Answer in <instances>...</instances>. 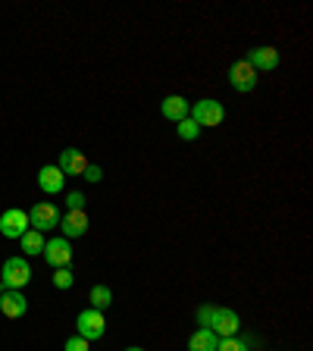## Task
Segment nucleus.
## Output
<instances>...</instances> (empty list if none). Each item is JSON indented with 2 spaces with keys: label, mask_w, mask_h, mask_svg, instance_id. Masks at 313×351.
I'll use <instances>...</instances> for the list:
<instances>
[{
  "label": "nucleus",
  "mask_w": 313,
  "mask_h": 351,
  "mask_svg": "<svg viewBox=\"0 0 313 351\" xmlns=\"http://www.w3.org/2000/svg\"><path fill=\"white\" fill-rule=\"evenodd\" d=\"M257 69L248 63V60H238V63L229 69V82H232V88L238 91V95H245V91H254L257 88Z\"/></svg>",
  "instance_id": "39448f33"
},
{
  "label": "nucleus",
  "mask_w": 313,
  "mask_h": 351,
  "mask_svg": "<svg viewBox=\"0 0 313 351\" xmlns=\"http://www.w3.org/2000/svg\"><path fill=\"white\" fill-rule=\"evenodd\" d=\"M38 185H41V191H47V195H60L66 185V176L60 173V167H41Z\"/></svg>",
  "instance_id": "ddd939ff"
},
{
  "label": "nucleus",
  "mask_w": 313,
  "mask_h": 351,
  "mask_svg": "<svg viewBox=\"0 0 313 351\" xmlns=\"http://www.w3.org/2000/svg\"><path fill=\"white\" fill-rule=\"evenodd\" d=\"M88 298H91V307H95V311H103V307H110V301H113V292H110L107 285H95Z\"/></svg>",
  "instance_id": "f3484780"
},
{
  "label": "nucleus",
  "mask_w": 313,
  "mask_h": 351,
  "mask_svg": "<svg viewBox=\"0 0 313 351\" xmlns=\"http://www.w3.org/2000/svg\"><path fill=\"white\" fill-rule=\"evenodd\" d=\"M216 351H248V345L245 342H238V339H219V348Z\"/></svg>",
  "instance_id": "aec40b11"
},
{
  "label": "nucleus",
  "mask_w": 313,
  "mask_h": 351,
  "mask_svg": "<svg viewBox=\"0 0 313 351\" xmlns=\"http://www.w3.org/2000/svg\"><path fill=\"white\" fill-rule=\"evenodd\" d=\"M195 119L197 125H219L223 119H226V110H223V104L219 101H197L195 104Z\"/></svg>",
  "instance_id": "0eeeda50"
},
{
  "label": "nucleus",
  "mask_w": 313,
  "mask_h": 351,
  "mask_svg": "<svg viewBox=\"0 0 313 351\" xmlns=\"http://www.w3.org/2000/svg\"><path fill=\"white\" fill-rule=\"evenodd\" d=\"M19 245H22V251H25V254H41L47 241H44V232H38V229H29V232L19 239Z\"/></svg>",
  "instance_id": "dca6fc26"
},
{
  "label": "nucleus",
  "mask_w": 313,
  "mask_h": 351,
  "mask_svg": "<svg viewBox=\"0 0 313 351\" xmlns=\"http://www.w3.org/2000/svg\"><path fill=\"white\" fill-rule=\"evenodd\" d=\"M210 332H216L219 339H232L235 332L241 329V320L235 311H229V307H210V317H207V326Z\"/></svg>",
  "instance_id": "f257e3e1"
},
{
  "label": "nucleus",
  "mask_w": 313,
  "mask_h": 351,
  "mask_svg": "<svg viewBox=\"0 0 313 351\" xmlns=\"http://www.w3.org/2000/svg\"><path fill=\"white\" fill-rule=\"evenodd\" d=\"M44 261L51 263V267H69L73 261V248H69V239H51L44 245Z\"/></svg>",
  "instance_id": "6e6552de"
},
{
  "label": "nucleus",
  "mask_w": 313,
  "mask_h": 351,
  "mask_svg": "<svg viewBox=\"0 0 313 351\" xmlns=\"http://www.w3.org/2000/svg\"><path fill=\"white\" fill-rule=\"evenodd\" d=\"M32 279V267L25 257H10L7 263H3V270H0V282H3V289H19L22 285H29Z\"/></svg>",
  "instance_id": "f03ea898"
},
{
  "label": "nucleus",
  "mask_w": 313,
  "mask_h": 351,
  "mask_svg": "<svg viewBox=\"0 0 313 351\" xmlns=\"http://www.w3.org/2000/svg\"><path fill=\"white\" fill-rule=\"evenodd\" d=\"M29 226L38 229V232H47V229H57L60 226V213L51 201H41L29 210Z\"/></svg>",
  "instance_id": "20e7f679"
},
{
  "label": "nucleus",
  "mask_w": 313,
  "mask_h": 351,
  "mask_svg": "<svg viewBox=\"0 0 313 351\" xmlns=\"http://www.w3.org/2000/svg\"><path fill=\"white\" fill-rule=\"evenodd\" d=\"M163 117L166 119H175V123H179V119H185L188 117V101H185V97H179V95H169L166 101H163Z\"/></svg>",
  "instance_id": "2eb2a0df"
},
{
  "label": "nucleus",
  "mask_w": 313,
  "mask_h": 351,
  "mask_svg": "<svg viewBox=\"0 0 313 351\" xmlns=\"http://www.w3.org/2000/svg\"><path fill=\"white\" fill-rule=\"evenodd\" d=\"M53 285H57V289H73V273H69V267H57Z\"/></svg>",
  "instance_id": "6ab92c4d"
},
{
  "label": "nucleus",
  "mask_w": 313,
  "mask_h": 351,
  "mask_svg": "<svg viewBox=\"0 0 313 351\" xmlns=\"http://www.w3.org/2000/svg\"><path fill=\"white\" fill-rule=\"evenodd\" d=\"M60 229L63 239H79L88 232V213L85 210H66V217H60Z\"/></svg>",
  "instance_id": "9d476101"
},
{
  "label": "nucleus",
  "mask_w": 313,
  "mask_h": 351,
  "mask_svg": "<svg viewBox=\"0 0 313 351\" xmlns=\"http://www.w3.org/2000/svg\"><path fill=\"white\" fill-rule=\"evenodd\" d=\"M125 351H145V348H125Z\"/></svg>",
  "instance_id": "393cba45"
},
{
  "label": "nucleus",
  "mask_w": 313,
  "mask_h": 351,
  "mask_svg": "<svg viewBox=\"0 0 313 351\" xmlns=\"http://www.w3.org/2000/svg\"><path fill=\"white\" fill-rule=\"evenodd\" d=\"M60 173L63 176H82L88 169V160H85V154L79 151V147H66L63 154H60Z\"/></svg>",
  "instance_id": "f8f14e48"
},
{
  "label": "nucleus",
  "mask_w": 313,
  "mask_h": 351,
  "mask_svg": "<svg viewBox=\"0 0 313 351\" xmlns=\"http://www.w3.org/2000/svg\"><path fill=\"white\" fill-rule=\"evenodd\" d=\"M197 135H201V125H197L195 119H191V117L179 119V138H182V141H195Z\"/></svg>",
  "instance_id": "a211bd4d"
},
{
  "label": "nucleus",
  "mask_w": 313,
  "mask_h": 351,
  "mask_svg": "<svg viewBox=\"0 0 313 351\" xmlns=\"http://www.w3.org/2000/svg\"><path fill=\"white\" fill-rule=\"evenodd\" d=\"M82 179H85V182H101V179H103L101 167H91V163H88V169L82 173Z\"/></svg>",
  "instance_id": "5701e85b"
},
{
  "label": "nucleus",
  "mask_w": 313,
  "mask_h": 351,
  "mask_svg": "<svg viewBox=\"0 0 313 351\" xmlns=\"http://www.w3.org/2000/svg\"><path fill=\"white\" fill-rule=\"evenodd\" d=\"M66 351H88V339H82V336L66 339Z\"/></svg>",
  "instance_id": "4be33fe9"
},
{
  "label": "nucleus",
  "mask_w": 313,
  "mask_h": 351,
  "mask_svg": "<svg viewBox=\"0 0 313 351\" xmlns=\"http://www.w3.org/2000/svg\"><path fill=\"white\" fill-rule=\"evenodd\" d=\"M66 204H69V210H82V207H85V195H82V191H69Z\"/></svg>",
  "instance_id": "412c9836"
},
{
  "label": "nucleus",
  "mask_w": 313,
  "mask_h": 351,
  "mask_svg": "<svg viewBox=\"0 0 313 351\" xmlns=\"http://www.w3.org/2000/svg\"><path fill=\"white\" fill-rule=\"evenodd\" d=\"M0 311H3V317H10V320H19V317L29 311V301H25V295H22L19 289H7V292L0 295Z\"/></svg>",
  "instance_id": "1a4fd4ad"
},
{
  "label": "nucleus",
  "mask_w": 313,
  "mask_h": 351,
  "mask_svg": "<svg viewBox=\"0 0 313 351\" xmlns=\"http://www.w3.org/2000/svg\"><path fill=\"white\" fill-rule=\"evenodd\" d=\"M219 348V336L210 329H195V336L188 339V351H216Z\"/></svg>",
  "instance_id": "4468645a"
},
{
  "label": "nucleus",
  "mask_w": 313,
  "mask_h": 351,
  "mask_svg": "<svg viewBox=\"0 0 313 351\" xmlns=\"http://www.w3.org/2000/svg\"><path fill=\"white\" fill-rule=\"evenodd\" d=\"M210 307H213V304H204V307H201V311H197V323H201V326H207V317H210Z\"/></svg>",
  "instance_id": "b1692460"
},
{
  "label": "nucleus",
  "mask_w": 313,
  "mask_h": 351,
  "mask_svg": "<svg viewBox=\"0 0 313 351\" xmlns=\"http://www.w3.org/2000/svg\"><path fill=\"white\" fill-rule=\"evenodd\" d=\"M0 295H3V282H0Z\"/></svg>",
  "instance_id": "a878e982"
},
{
  "label": "nucleus",
  "mask_w": 313,
  "mask_h": 351,
  "mask_svg": "<svg viewBox=\"0 0 313 351\" xmlns=\"http://www.w3.org/2000/svg\"><path fill=\"white\" fill-rule=\"evenodd\" d=\"M245 60L254 66L257 73H273V69L279 66V51L276 47H254V51H248Z\"/></svg>",
  "instance_id": "9b49d317"
},
{
  "label": "nucleus",
  "mask_w": 313,
  "mask_h": 351,
  "mask_svg": "<svg viewBox=\"0 0 313 351\" xmlns=\"http://www.w3.org/2000/svg\"><path fill=\"white\" fill-rule=\"evenodd\" d=\"M29 213L19 210V207H13V210H3V217H0V232L7 235V239H22V235L29 232Z\"/></svg>",
  "instance_id": "423d86ee"
},
{
  "label": "nucleus",
  "mask_w": 313,
  "mask_h": 351,
  "mask_svg": "<svg viewBox=\"0 0 313 351\" xmlns=\"http://www.w3.org/2000/svg\"><path fill=\"white\" fill-rule=\"evenodd\" d=\"M75 329H79V336L88 339V342H95V339H103L107 332V320H103V311H95V307H88L75 317Z\"/></svg>",
  "instance_id": "7ed1b4c3"
}]
</instances>
